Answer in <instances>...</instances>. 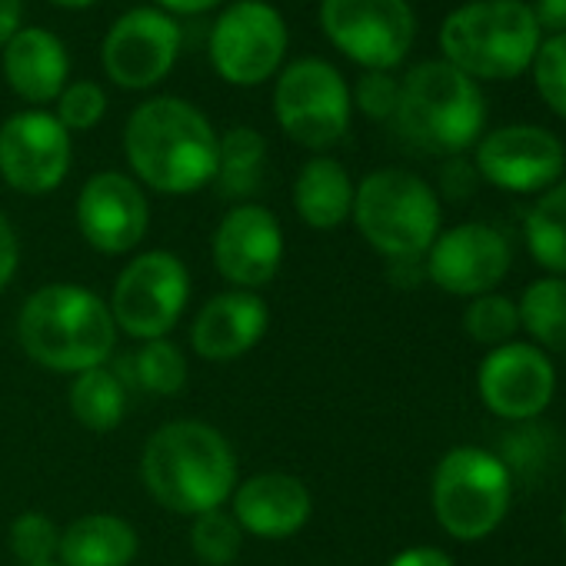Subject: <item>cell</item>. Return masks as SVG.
<instances>
[{
	"label": "cell",
	"mask_w": 566,
	"mask_h": 566,
	"mask_svg": "<svg viewBox=\"0 0 566 566\" xmlns=\"http://www.w3.org/2000/svg\"><path fill=\"white\" fill-rule=\"evenodd\" d=\"M476 394L493 417L506 423H533L556 397V367L539 347L510 340L483 357Z\"/></svg>",
	"instance_id": "obj_13"
},
{
	"label": "cell",
	"mask_w": 566,
	"mask_h": 566,
	"mask_svg": "<svg viewBox=\"0 0 566 566\" xmlns=\"http://www.w3.org/2000/svg\"><path fill=\"white\" fill-rule=\"evenodd\" d=\"M263 157H266V144L253 127H230L223 137H217V174H213L217 193L227 200H243L256 193Z\"/></svg>",
	"instance_id": "obj_26"
},
{
	"label": "cell",
	"mask_w": 566,
	"mask_h": 566,
	"mask_svg": "<svg viewBox=\"0 0 566 566\" xmlns=\"http://www.w3.org/2000/svg\"><path fill=\"white\" fill-rule=\"evenodd\" d=\"M530 11L543 34H566V0H533Z\"/></svg>",
	"instance_id": "obj_38"
},
{
	"label": "cell",
	"mask_w": 566,
	"mask_h": 566,
	"mask_svg": "<svg viewBox=\"0 0 566 566\" xmlns=\"http://www.w3.org/2000/svg\"><path fill=\"white\" fill-rule=\"evenodd\" d=\"M71 170V130L48 111H21L0 127V177L18 193H51Z\"/></svg>",
	"instance_id": "obj_16"
},
{
	"label": "cell",
	"mask_w": 566,
	"mask_h": 566,
	"mask_svg": "<svg viewBox=\"0 0 566 566\" xmlns=\"http://www.w3.org/2000/svg\"><path fill=\"white\" fill-rule=\"evenodd\" d=\"M140 476L147 493L177 516L217 510L237 490V457L220 430L200 420H174L144 447Z\"/></svg>",
	"instance_id": "obj_2"
},
{
	"label": "cell",
	"mask_w": 566,
	"mask_h": 566,
	"mask_svg": "<svg viewBox=\"0 0 566 566\" xmlns=\"http://www.w3.org/2000/svg\"><path fill=\"white\" fill-rule=\"evenodd\" d=\"M48 566H57V563H48Z\"/></svg>",
	"instance_id": "obj_45"
},
{
	"label": "cell",
	"mask_w": 566,
	"mask_h": 566,
	"mask_svg": "<svg viewBox=\"0 0 566 566\" xmlns=\"http://www.w3.org/2000/svg\"><path fill=\"white\" fill-rule=\"evenodd\" d=\"M233 520L256 539H287L301 533L314 513V496L304 480L291 473H256L230 493Z\"/></svg>",
	"instance_id": "obj_19"
},
{
	"label": "cell",
	"mask_w": 566,
	"mask_h": 566,
	"mask_svg": "<svg viewBox=\"0 0 566 566\" xmlns=\"http://www.w3.org/2000/svg\"><path fill=\"white\" fill-rule=\"evenodd\" d=\"M21 31V0H0V48Z\"/></svg>",
	"instance_id": "obj_41"
},
{
	"label": "cell",
	"mask_w": 566,
	"mask_h": 566,
	"mask_svg": "<svg viewBox=\"0 0 566 566\" xmlns=\"http://www.w3.org/2000/svg\"><path fill=\"white\" fill-rule=\"evenodd\" d=\"M164 14H203L217 4H223V0H157Z\"/></svg>",
	"instance_id": "obj_42"
},
{
	"label": "cell",
	"mask_w": 566,
	"mask_h": 566,
	"mask_svg": "<svg viewBox=\"0 0 566 566\" xmlns=\"http://www.w3.org/2000/svg\"><path fill=\"white\" fill-rule=\"evenodd\" d=\"M124 154L137 180L167 197L197 193L217 174V134L210 120L177 97L144 101L130 114Z\"/></svg>",
	"instance_id": "obj_1"
},
{
	"label": "cell",
	"mask_w": 566,
	"mask_h": 566,
	"mask_svg": "<svg viewBox=\"0 0 566 566\" xmlns=\"http://www.w3.org/2000/svg\"><path fill=\"white\" fill-rule=\"evenodd\" d=\"M190 297V276L177 253L147 250L137 253L117 276L111 314L117 331L134 340H160L184 317Z\"/></svg>",
	"instance_id": "obj_9"
},
{
	"label": "cell",
	"mask_w": 566,
	"mask_h": 566,
	"mask_svg": "<svg viewBox=\"0 0 566 566\" xmlns=\"http://www.w3.org/2000/svg\"><path fill=\"white\" fill-rule=\"evenodd\" d=\"M287 54V24L266 0H237L210 31V64L233 87L270 81Z\"/></svg>",
	"instance_id": "obj_11"
},
{
	"label": "cell",
	"mask_w": 566,
	"mask_h": 566,
	"mask_svg": "<svg viewBox=\"0 0 566 566\" xmlns=\"http://www.w3.org/2000/svg\"><path fill=\"white\" fill-rule=\"evenodd\" d=\"M24 354L54 374H84L104 367L117 347L111 304L77 283H48L18 314Z\"/></svg>",
	"instance_id": "obj_3"
},
{
	"label": "cell",
	"mask_w": 566,
	"mask_h": 566,
	"mask_svg": "<svg viewBox=\"0 0 566 566\" xmlns=\"http://www.w3.org/2000/svg\"><path fill=\"white\" fill-rule=\"evenodd\" d=\"M513 250L496 227L457 223L443 230L423 256L427 280L450 297H483L510 273Z\"/></svg>",
	"instance_id": "obj_15"
},
{
	"label": "cell",
	"mask_w": 566,
	"mask_h": 566,
	"mask_svg": "<svg viewBox=\"0 0 566 566\" xmlns=\"http://www.w3.org/2000/svg\"><path fill=\"white\" fill-rule=\"evenodd\" d=\"M520 327L543 354H566V276H539L516 301Z\"/></svg>",
	"instance_id": "obj_24"
},
{
	"label": "cell",
	"mask_w": 566,
	"mask_h": 566,
	"mask_svg": "<svg viewBox=\"0 0 566 566\" xmlns=\"http://www.w3.org/2000/svg\"><path fill=\"white\" fill-rule=\"evenodd\" d=\"M387 566H457V563L450 559V553L437 546H410V549H400Z\"/></svg>",
	"instance_id": "obj_39"
},
{
	"label": "cell",
	"mask_w": 566,
	"mask_h": 566,
	"mask_svg": "<svg viewBox=\"0 0 566 566\" xmlns=\"http://www.w3.org/2000/svg\"><path fill=\"white\" fill-rule=\"evenodd\" d=\"M556 453V433L553 427H539V423H516L513 433L503 440V450L496 453L510 476H536L549 467Z\"/></svg>",
	"instance_id": "obj_31"
},
{
	"label": "cell",
	"mask_w": 566,
	"mask_h": 566,
	"mask_svg": "<svg viewBox=\"0 0 566 566\" xmlns=\"http://www.w3.org/2000/svg\"><path fill=\"white\" fill-rule=\"evenodd\" d=\"M71 413L81 427H87L91 433H111L120 427L124 413H127V390L124 380L107 370V367H94L74 377L71 384Z\"/></svg>",
	"instance_id": "obj_27"
},
{
	"label": "cell",
	"mask_w": 566,
	"mask_h": 566,
	"mask_svg": "<svg viewBox=\"0 0 566 566\" xmlns=\"http://www.w3.org/2000/svg\"><path fill=\"white\" fill-rule=\"evenodd\" d=\"M321 28L364 71L400 67L417 38L410 0H324Z\"/></svg>",
	"instance_id": "obj_10"
},
{
	"label": "cell",
	"mask_w": 566,
	"mask_h": 566,
	"mask_svg": "<svg viewBox=\"0 0 566 566\" xmlns=\"http://www.w3.org/2000/svg\"><path fill=\"white\" fill-rule=\"evenodd\" d=\"M283 263L280 220L260 203H237L213 230V266L237 291H260Z\"/></svg>",
	"instance_id": "obj_17"
},
{
	"label": "cell",
	"mask_w": 566,
	"mask_h": 566,
	"mask_svg": "<svg viewBox=\"0 0 566 566\" xmlns=\"http://www.w3.org/2000/svg\"><path fill=\"white\" fill-rule=\"evenodd\" d=\"M463 331L473 344L480 347H503L516 337L520 331V311L516 301L503 297V294H483L473 297L463 311Z\"/></svg>",
	"instance_id": "obj_30"
},
{
	"label": "cell",
	"mask_w": 566,
	"mask_h": 566,
	"mask_svg": "<svg viewBox=\"0 0 566 566\" xmlns=\"http://www.w3.org/2000/svg\"><path fill=\"white\" fill-rule=\"evenodd\" d=\"M350 104L344 74L321 57H304L283 67L273 87L276 124L291 140L311 150H327L344 140L350 127Z\"/></svg>",
	"instance_id": "obj_8"
},
{
	"label": "cell",
	"mask_w": 566,
	"mask_h": 566,
	"mask_svg": "<svg viewBox=\"0 0 566 566\" xmlns=\"http://www.w3.org/2000/svg\"><path fill=\"white\" fill-rule=\"evenodd\" d=\"M51 4H57V8H67V11H81V8H91V4H97V0H51Z\"/></svg>",
	"instance_id": "obj_43"
},
{
	"label": "cell",
	"mask_w": 566,
	"mask_h": 566,
	"mask_svg": "<svg viewBox=\"0 0 566 566\" xmlns=\"http://www.w3.org/2000/svg\"><path fill=\"white\" fill-rule=\"evenodd\" d=\"M480 180L506 193H543L566 177L563 140L536 124H503L483 134L473 147Z\"/></svg>",
	"instance_id": "obj_12"
},
{
	"label": "cell",
	"mask_w": 566,
	"mask_h": 566,
	"mask_svg": "<svg viewBox=\"0 0 566 566\" xmlns=\"http://www.w3.org/2000/svg\"><path fill=\"white\" fill-rule=\"evenodd\" d=\"M530 256L553 276H566V177L543 190L523 220Z\"/></svg>",
	"instance_id": "obj_25"
},
{
	"label": "cell",
	"mask_w": 566,
	"mask_h": 566,
	"mask_svg": "<svg viewBox=\"0 0 566 566\" xmlns=\"http://www.w3.org/2000/svg\"><path fill=\"white\" fill-rule=\"evenodd\" d=\"M71 57L57 34L44 28H21L4 44V81L28 104H51L67 87Z\"/></svg>",
	"instance_id": "obj_21"
},
{
	"label": "cell",
	"mask_w": 566,
	"mask_h": 566,
	"mask_svg": "<svg viewBox=\"0 0 566 566\" xmlns=\"http://www.w3.org/2000/svg\"><path fill=\"white\" fill-rule=\"evenodd\" d=\"M530 74H533V87L539 101L559 120H566V34H549L539 41Z\"/></svg>",
	"instance_id": "obj_33"
},
{
	"label": "cell",
	"mask_w": 566,
	"mask_h": 566,
	"mask_svg": "<svg viewBox=\"0 0 566 566\" xmlns=\"http://www.w3.org/2000/svg\"><path fill=\"white\" fill-rule=\"evenodd\" d=\"M107 114V94L94 81H77L61 91L57 97V120L67 130H94Z\"/></svg>",
	"instance_id": "obj_34"
},
{
	"label": "cell",
	"mask_w": 566,
	"mask_h": 566,
	"mask_svg": "<svg viewBox=\"0 0 566 566\" xmlns=\"http://www.w3.org/2000/svg\"><path fill=\"white\" fill-rule=\"evenodd\" d=\"M370 120H390L400 101V81L390 71H367L350 97Z\"/></svg>",
	"instance_id": "obj_35"
},
{
	"label": "cell",
	"mask_w": 566,
	"mask_h": 566,
	"mask_svg": "<svg viewBox=\"0 0 566 566\" xmlns=\"http://www.w3.org/2000/svg\"><path fill=\"white\" fill-rule=\"evenodd\" d=\"M354 180L334 157H311L294 180V207L314 230H337L354 213Z\"/></svg>",
	"instance_id": "obj_23"
},
{
	"label": "cell",
	"mask_w": 566,
	"mask_h": 566,
	"mask_svg": "<svg viewBox=\"0 0 566 566\" xmlns=\"http://www.w3.org/2000/svg\"><path fill=\"white\" fill-rule=\"evenodd\" d=\"M57 549L61 530L48 513L28 510L11 523V553L21 559V566H48L57 559Z\"/></svg>",
	"instance_id": "obj_32"
},
{
	"label": "cell",
	"mask_w": 566,
	"mask_h": 566,
	"mask_svg": "<svg viewBox=\"0 0 566 566\" xmlns=\"http://www.w3.org/2000/svg\"><path fill=\"white\" fill-rule=\"evenodd\" d=\"M127 367H130L134 384L144 387L147 394L174 397V394H180L187 387V357L167 337L147 340L140 350H134Z\"/></svg>",
	"instance_id": "obj_28"
},
{
	"label": "cell",
	"mask_w": 566,
	"mask_h": 566,
	"mask_svg": "<svg viewBox=\"0 0 566 566\" xmlns=\"http://www.w3.org/2000/svg\"><path fill=\"white\" fill-rule=\"evenodd\" d=\"M390 266V280L397 287H417L420 280H427V266L423 256H403V260H387Z\"/></svg>",
	"instance_id": "obj_40"
},
{
	"label": "cell",
	"mask_w": 566,
	"mask_h": 566,
	"mask_svg": "<svg viewBox=\"0 0 566 566\" xmlns=\"http://www.w3.org/2000/svg\"><path fill=\"white\" fill-rule=\"evenodd\" d=\"M140 549L137 530L114 513H87L61 530V566H130Z\"/></svg>",
	"instance_id": "obj_22"
},
{
	"label": "cell",
	"mask_w": 566,
	"mask_h": 566,
	"mask_svg": "<svg viewBox=\"0 0 566 566\" xmlns=\"http://www.w3.org/2000/svg\"><path fill=\"white\" fill-rule=\"evenodd\" d=\"M240 546H243V530L230 510L217 506V510L193 516L190 549L203 566H230L240 556Z\"/></svg>",
	"instance_id": "obj_29"
},
{
	"label": "cell",
	"mask_w": 566,
	"mask_h": 566,
	"mask_svg": "<svg viewBox=\"0 0 566 566\" xmlns=\"http://www.w3.org/2000/svg\"><path fill=\"white\" fill-rule=\"evenodd\" d=\"M270 327V311L253 291H227L203 304L193 321L190 347L197 357L227 364L250 354Z\"/></svg>",
	"instance_id": "obj_20"
},
{
	"label": "cell",
	"mask_w": 566,
	"mask_h": 566,
	"mask_svg": "<svg viewBox=\"0 0 566 566\" xmlns=\"http://www.w3.org/2000/svg\"><path fill=\"white\" fill-rule=\"evenodd\" d=\"M354 223L387 260L427 256L440 237V197L410 170H374L354 190Z\"/></svg>",
	"instance_id": "obj_6"
},
{
	"label": "cell",
	"mask_w": 566,
	"mask_h": 566,
	"mask_svg": "<svg viewBox=\"0 0 566 566\" xmlns=\"http://www.w3.org/2000/svg\"><path fill=\"white\" fill-rule=\"evenodd\" d=\"M476 184H480V174H476V167L467 164L463 157H453V160L443 167V174H440V187H443V193H447L450 200H467V197L476 190Z\"/></svg>",
	"instance_id": "obj_36"
},
{
	"label": "cell",
	"mask_w": 566,
	"mask_h": 566,
	"mask_svg": "<svg viewBox=\"0 0 566 566\" xmlns=\"http://www.w3.org/2000/svg\"><path fill=\"white\" fill-rule=\"evenodd\" d=\"M180 54V28L160 8H134L107 31L101 48L104 74L124 91L160 84Z\"/></svg>",
	"instance_id": "obj_14"
},
{
	"label": "cell",
	"mask_w": 566,
	"mask_h": 566,
	"mask_svg": "<svg viewBox=\"0 0 566 566\" xmlns=\"http://www.w3.org/2000/svg\"><path fill=\"white\" fill-rule=\"evenodd\" d=\"M543 31L526 0H470L440 28L443 61L470 81H516L530 71Z\"/></svg>",
	"instance_id": "obj_5"
},
{
	"label": "cell",
	"mask_w": 566,
	"mask_h": 566,
	"mask_svg": "<svg viewBox=\"0 0 566 566\" xmlns=\"http://www.w3.org/2000/svg\"><path fill=\"white\" fill-rule=\"evenodd\" d=\"M563 533H566V506H563Z\"/></svg>",
	"instance_id": "obj_44"
},
{
	"label": "cell",
	"mask_w": 566,
	"mask_h": 566,
	"mask_svg": "<svg viewBox=\"0 0 566 566\" xmlns=\"http://www.w3.org/2000/svg\"><path fill=\"white\" fill-rule=\"evenodd\" d=\"M18 266H21V243H18L11 220L0 213V294L11 287Z\"/></svg>",
	"instance_id": "obj_37"
},
{
	"label": "cell",
	"mask_w": 566,
	"mask_h": 566,
	"mask_svg": "<svg viewBox=\"0 0 566 566\" xmlns=\"http://www.w3.org/2000/svg\"><path fill=\"white\" fill-rule=\"evenodd\" d=\"M430 503L447 536L476 543L506 520L513 503V476L493 450L453 447L433 470Z\"/></svg>",
	"instance_id": "obj_7"
},
{
	"label": "cell",
	"mask_w": 566,
	"mask_h": 566,
	"mask_svg": "<svg viewBox=\"0 0 566 566\" xmlns=\"http://www.w3.org/2000/svg\"><path fill=\"white\" fill-rule=\"evenodd\" d=\"M394 120L413 147L437 157H460L483 137L486 101L480 84L443 57L423 61L400 81Z\"/></svg>",
	"instance_id": "obj_4"
},
{
	"label": "cell",
	"mask_w": 566,
	"mask_h": 566,
	"mask_svg": "<svg viewBox=\"0 0 566 566\" xmlns=\"http://www.w3.org/2000/svg\"><path fill=\"white\" fill-rule=\"evenodd\" d=\"M150 223V207L137 180L117 170L94 174L77 193V227L84 240L107 256L130 253Z\"/></svg>",
	"instance_id": "obj_18"
}]
</instances>
